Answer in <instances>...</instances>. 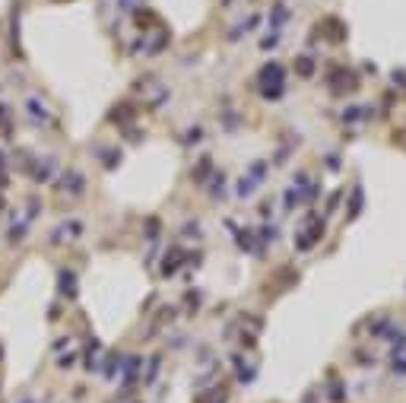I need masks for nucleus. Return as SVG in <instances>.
<instances>
[{"mask_svg":"<svg viewBox=\"0 0 406 403\" xmlns=\"http://www.w3.org/2000/svg\"><path fill=\"white\" fill-rule=\"evenodd\" d=\"M282 80H286V70L282 64H267L261 73H257V86L267 99H279L282 96Z\"/></svg>","mask_w":406,"mask_h":403,"instance_id":"nucleus-1","label":"nucleus"},{"mask_svg":"<svg viewBox=\"0 0 406 403\" xmlns=\"http://www.w3.org/2000/svg\"><path fill=\"white\" fill-rule=\"evenodd\" d=\"M25 115H29L35 124H45L48 121V108L41 105V99H25Z\"/></svg>","mask_w":406,"mask_h":403,"instance_id":"nucleus-3","label":"nucleus"},{"mask_svg":"<svg viewBox=\"0 0 406 403\" xmlns=\"http://www.w3.org/2000/svg\"><path fill=\"white\" fill-rule=\"evenodd\" d=\"M136 372H140V359H131V362H127V375H124V378H127V384H134L136 381Z\"/></svg>","mask_w":406,"mask_h":403,"instance_id":"nucleus-5","label":"nucleus"},{"mask_svg":"<svg viewBox=\"0 0 406 403\" xmlns=\"http://www.w3.org/2000/svg\"><path fill=\"white\" fill-rule=\"evenodd\" d=\"M57 187H60V191H67V194H83L86 181H83V175H76V171H67V175L57 181Z\"/></svg>","mask_w":406,"mask_h":403,"instance_id":"nucleus-2","label":"nucleus"},{"mask_svg":"<svg viewBox=\"0 0 406 403\" xmlns=\"http://www.w3.org/2000/svg\"><path fill=\"white\" fill-rule=\"evenodd\" d=\"M105 152H108V156H102V162H105L108 168H115L118 162H121V156H118V149H105Z\"/></svg>","mask_w":406,"mask_h":403,"instance_id":"nucleus-7","label":"nucleus"},{"mask_svg":"<svg viewBox=\"0 0 406 403\" xmlns=\"http://www.w3.org/2000/svg\"><path fill=\"white\" fill-rule=\"evenodd\" d=\"M22 232H25V226L19 222V226H13V232H10V242H19L22 238Z\"/></svg>","mask_w":406,"mask_h":403,"instance_id":"nucleus-9","label":"nucleus"},{"mask_svg":"<svg viewBox=\"0 0 406 403\" xmlns=\"http://www.w3.org/2000/svg\"><path fill=\"white\" fill-rule=\"evenodd\" d=\"M29 403H32V400H29Z\"/></svg>","mask_w":406,"mask_h":403,"instance_id":"nucleus-10","label":"nucleus"},{"mask_svg":"<svg viewBox=\"0 0 406 403\" xmlns=\"http://www.w3.org/2000/svg\"><path fill=\"white\" fill-rule=\"evenodd\" d=\"M64 232H51V242H60L64 235H70V238H76V235H83V222H64Z\"/></svg>","mask_w":406,"mask_h":403,"instance_id":"nucleus-4","label":"nucleus"},{"mask_svg":"<svg viewBox=\"0 0 406 403\" xmlns=\"http://www.w3.org/2000/svg\"><path fill=\"white\" fill-rule=\"evenodd\" d=\"M159 362H162V359L155 356V359H152V365H149V378H146V384H152V378L159 375Z\"/></svg>","mask_w":406,"mask_h":403,"instance_id":"nucleus-8","label":"nucleus"},{"mask_svg":"<svg viewBox=\"0 0 406 403\" xmlns=\"http://www.w3.org/2000/svg\"><path fill=\"white\" fill-rule=\"evenodd\" d=\"M295 70H298L301 76H311V73H314V64H311L308 57H298V61H295Z\"/></svg>","mask_w":406,"mask_h":403,"instance_id":"nucleus-6","label":"nucleus"}]
</instances>
